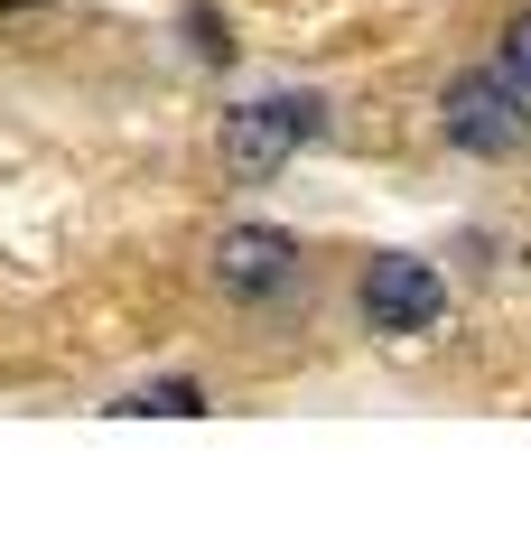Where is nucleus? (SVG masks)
Wrapping results in <instances>:
<instances>
[{
	"instance_id": "nucleus-1",
	"label": "nucleus",
	"mask_w": 531,
	"mask_h": 559,
	"mask_svg": "<svg viewBox=\"0 0 531 559\" xmlns=\"http://www.w3.org/2000/svg\"><path fill=\"white\" fill-rule=\"evenodd\" d=\"M438 131L467 150V159H504V150H522L531 112H522V75H494V66H467V75L438 94Z\"/></svg>"
},
{
	"instance_id": "nucleus-2",
	"label": "nucleus",
	"mask_w": 531,
	"mask_h": 559,
	"mask_svg": "<svg viewBox=\"0 0 531 559\" xmlns=\"http://www.w3.org/2000/svg\"><path fill=\"white\" fill-rule=\"evenodd\" d=\"M308 94H261V103H234L224 112V168L243 187H271L280 168L298 159V140H308Z\"/></svg>"
},
{
	"instance_id": "nucleus-3",
	"label": "nucleus",
	"mask_w": 531,
	"mask_h": 559,
	"mask_svg": "<svg viewBox=\"0 0 531 559\" xmlns=\"http://www.w3.org/2000/svg\"><path fill=\"white\" fill-rule=\"evenodd\" d=\"M438 308H448V289H438L429 261L382 252L374 271H364V326H374V336H429Z\"/></svg>"
},
{
	"instance_id": "nucleus-4",
	"label": "nucleus",
	"mask_w": 531,
	"mask_h": 559,
	"mask_svg": "<svg viewBox=\"0 0 531 559\" xmlns=\"http://www.w3.org/2000/svg\"><path fill=\"white\" fill-rule=\"evenodd\" d=\"M290 261H298L290 234H271V224H234V234L215 242V289H224V299H271V289H290Z\"/></svg>"
},
{
	"instance_id": "nucleus-5",
	"label": "nucleus",
	"mask_w": 531,
	"mask_h": 559,
	"mask_svg": "<svg viewBox=\"0 0 531 559\" xmlns=\"http://www.w3.org/2000/svg\"><path fill=\"white\" fill-rule=\"evenodd\" d=\"M121 411H140V419H197L205 392H197V382H150V392H131Z\"/></svg>"
},
{
	"instance_id": "nucleus-6",
	"label": "nucleus",
	"mask_w": 531,
	"mask_h": 559,
	"mask_svg": "<svg viewBox=\"0 0 531 559\" xmlns=\"http://www.w3.org/2000/svg\"><path fill=\"white\" fill-rule=\"evenodd\" d=\"M187 38H197V57H205V66H224V57H234V38H224V20H215V10H197V20H187Z\"/></svg>"
},
{
	"instance_id": "nucleus-7",
	"label": "nucleus",
	"mask_w": 531,
	"mask_h": 559,
	"mask_svg": "<svg viewBox=\"0 0 531 559\" xmlns=\"http://www.w3.org/2000/svg\"><path fill=\"white\" fill-rule=\"evenodd\" d=\"M504 66L531 84V20H512V38H504Z\"/></svg>"
},
{
	"instance_id": "nucleus-8",
	"label": "nucleus",
	"mask_w": 531,
	"mask_h": 559,
	"mask_svg": "<svg viewBox=\"0 0 531 559\" xmlns=\"http://www.w3.org/2000/svg\"><path fill=\"white\" fill-rule=\"evenodd\" d=\"M0 10H28V0H0Z\"/></svg>"
}]
</instances>
